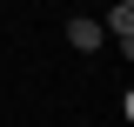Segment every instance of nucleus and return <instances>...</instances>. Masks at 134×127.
Here are the masks:
<instances>
[{"label": "nucleus", "mask_w": 134, "mask_h": 127, "mask_svg": "<svg viewBox=\"0 0 134 127\" xmlns=\"http://www.w3.org/2000/svg\"><path fill=\"white\" fill-rule=\"evenodd\" d=\"M100 40H107V33H100V20H67V47H74V54H94Z\"/></svg>", "instance_id": "obj_2"}, {"label": "nucleus", "mask_w": 134, "mask_h": 127, "mask_svg": "<svg viewBox=\"0 0 134 127\" xmlns=\"http://www.w3.org/2000/svg\"><path fill=\"white\" fill-rule=\"evenodd\" d=\"M100 33H114L121 54H127V47H134V0H114V14L100 20Z\"/></svg>", "instance_id": "obj_1"}]
</instances>
